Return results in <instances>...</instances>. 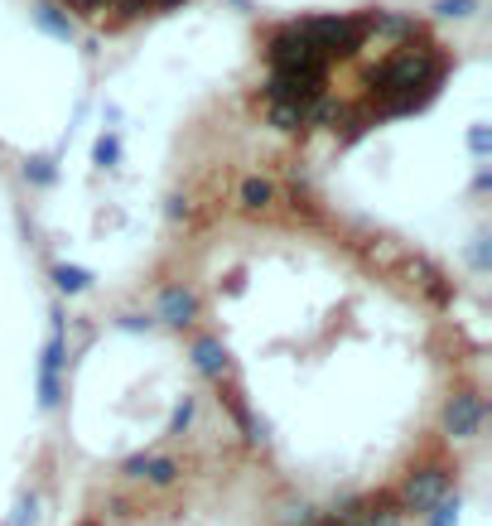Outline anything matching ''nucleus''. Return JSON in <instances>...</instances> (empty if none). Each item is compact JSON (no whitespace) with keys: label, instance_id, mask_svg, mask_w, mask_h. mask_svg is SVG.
I'll return each instance as SVG.
<instances>
[{"label":"nucleus","instance_id":"nucleus-1","mask_svg":"<svg viewBox=\"0 0 492 526\" xmlns=\"http://www.w3.org/2000/svg\"><path fill=\"white\" fill-rule=\"evenodd\" d=\"M164 319L251 444L372 435L435 416L483 425L459 387L464 329L430 256L338 213L280 165H227L184 203L164 251Z\"/></svg>","mask_w":492,"mask_h":526},{"label":"nucleus","instance_id":"nucleus-2","mask_svg":"<svg viewBox=\"0 0 492 526\" xmlns=\"http://www.w3.org/2000/svg\"><path fill=\"white\" fill-rule=\"evenodd\" d=\"M449 63V44L415 15L348 10L290 20L271 29L261 54L266 121L300 145H348L425 107Z\"/></svg>","mask_w":492,"mask_h":526},{"label":"nucleus","instance_id":"nucleus-3","mask_svg":"<svg viewBox=\"0 0 492 526\" xmlns=\"http://www.w3.org/2000/svg\"><path fill=\"white\" fill-rule=\"evenodd\" d=\"M54 5L68 20L97 29V34H126V29L150 25L169 10H184L189 0H54Z\"/></svg>","mask_w":492,"mask_h":526}]
</instances>
